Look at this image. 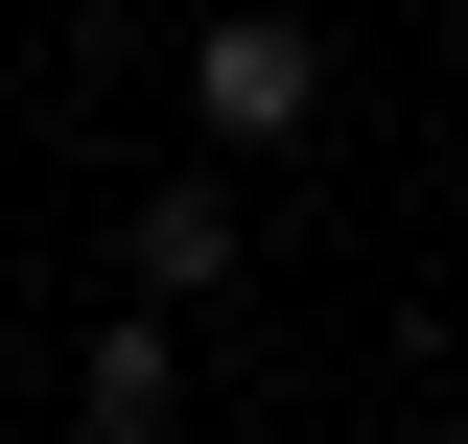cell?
<instances>
[{"label":"cell","instance_id":"obj_3","mask_svg":"<svg viewBox=\"0 0 468 444\" xmlns=\"http://www.w3.org/2000/svg\"><path fill=\"white\" fill-rule=\"evenodd\" d=\"M70 421H94V444H141V421H187V304H117V328L70 351Z\"/></svg>","mask_w":468,"mask_h":444},{"label":"cell","instance_id":"obj_4","mask_svg":"<svg viewBox=\"0 0 468 444\" xmlns=\"http://www.w3.org/2000/svg\"><path fill=\"white\" fill-rule=\"evenodd\" d=\"M141 444H211V421H141Z\"/></svg>","mask_w":468,"mask_h":444},{"label":"cell","instance_id":"obj_2","mask_svg":"<svg viewBox=\"0 0 468 444\" xmlns=\"http://www.w3.org/2000/svg\"><path fill=\"white\" fill-rule=\"evenodd\" d=\"M117 280H141V304H211V280H234V164H165V187H141V211H117Z\"/></svg>","mask_w":468,"mask_h":444},{"label":"cell","instance_id":"obj_5","mask_svg":"<svg viewBox=\"0 0 468 444\" xmlns=\"http://www.w3.org/2000/svg\"><path fill=\"white\" fill-rule=\"evenodd\" d=\"M421 444H468V421H421Z\"/></svg>","mask_w":468,"mask_h":444},{"label":"cell","instance_id":"obj_1","mask_svg":"<svg viewBox=\"0 0 468 444\" xmlns=\"http://www.w3.org/2000/svg\"><path fill=\"white\" fill-rule=\"evenodd\" d=\"M187 117H211L234 164H258V141H304V117H328V24H282V0H211V24H187Z\"/></svg>","mask_w":468,"mask_h":444}]
</instances>
